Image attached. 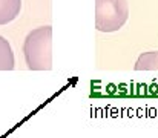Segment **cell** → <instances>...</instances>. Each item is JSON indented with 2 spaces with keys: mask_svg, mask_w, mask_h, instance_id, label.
I'll use <instances>...</instances> for the list:
<instances>
[{
  "mask_svg": "<svg viewBox=\"0 0 158 138\" xmlns=\"http://www.w3.org/2000/svg\"><path fill=\"white\" fill-rule=\"evenodd\" d=\"M23 55L31 71L52 69V28L40 26L32 29L25 39Z\"/></svg>",
  "mask_w": 158,
  "mask_h": 138,
  "instance_id": "6da1fadb",
  "label": "cell"
},
{
  "mask_svg": "<svg viewBox=\"0 0 158 138\" xmlns=\"http://www.w3.org/2000/svg\"><path fill=\"white\" fill-rule=\"evenodd\" d=\"M129 19L127 0H95V28L100 32H115Z\"/></svg>",
  "mask_w": 158,
  "mask_h": 138,
  "instance_id": "7a4b0ae2",
  "label": "cell"
},
{
  "mask_svg": "<svg viewBox=\"0 0 158 138\" xmlns=\"http://www.w3.org/2000/svg\"><path fill=\"white\" fill-rule=\"evenodd\" d=\"M22 9V0H0V25L15 20Z\"/></svg>",
  "mask_w": 158,
  "mask_h": 138,
  "instance_id": "3957f363",
  "label": "cell"
},
{
  "mask_svg": "<svg viewBox=\"0 0 158 138\" xmlns=\"http://www.w3.org/2000/svg\"><path fill=\"white\" fill-rule=\"evenodd\" d=\"M15 65L14 52L9 42L0 36V71H12Z\"/></svg>",
  "mask_w": 158,
  "mask_h": 138,
  "instance_id": "277c9868",
  "label": "cell"
},
{
  "mask_svg": "<svg viewBox=\"0 0 158 138\" xmlns=\"http://www.w3.org/2000/svg\"><path fill=\"white\" fill-rule=\"evenodd\" d=\"M134 68L135 71H158V51L141 54Z\"/></svg>",
  "mask_w": 158,
  "mask_h": 138,
  "instance_id": "5b68a950",
  "label": "cell"
}]
</instances>
